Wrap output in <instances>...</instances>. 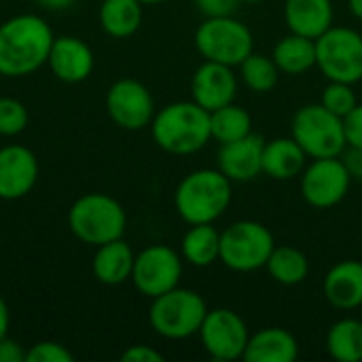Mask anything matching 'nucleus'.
I'll use <instances>...</instances> for the list:
<instances>
[{
    "mask_svg": "<svg viewBox=\"0 0 362 362\" xmlns=\"http://www.w3.org/2000/svg\"><path fill=\"white\" fill-rule=\"evenodd\" d=\"M195 49L204 59L233 68L255 51V38L248 25L233 15L206 17L195 30Z\"/></svg>",
    "mask_w": 362,
    "mask_h": 362,
    "instance_id": "6",
    "label": "nucleus"
},
{
    "mask_svg": "<svg viewBox=\"0 0 362 362\" xmlns=\"http://www.w3.org/2000/svg\"><path fill=\"white\" fill-rule=\"evenodd\" d=\"M100 25L112 38H129L142 25L140 0H102Z\"/></svg>",
    "mask_w": 362,
    "mask_h": 362,
    "instance_id": "25",
    "label": "nucleus"
},
{
    "mask_svg": "<svg viewBox=\"0 0 362 362\" xmlns=\"http://www.w3.org/2000/svg\"><path fill=\"white\" fill-rule=\"evenodd\" d=\"M322 293L335 310H356L362 305V263L348 259L329 269L322 282Z\"/></svg>",
    "mask_w": 362,
    "mask_h": 362,
    "instance_id": "18",
    "label": "nucleus"
},
{
    "mask_svg": "<svg viewBox=\"0 0 362 362\" xmlns=\"http://www.w3.org/2000/svg\"><path fill=\"white\" fill-rule=\"evenodd\" d=\"M8 325H11L8 305H6V301L0 297V339H4V337L8 335Z\"/></svg>",
    "mask_w": 362,
    "mask_h": 362,
    "instance_id": "38",
    "label": "nucleus"
},
{
    "mask_svg": "<svg viewBox=\"0 0 362 362\" xmlns=\"http://www.w3.org/2000/svg\"><path fill=\"white\" fill-rule=\"evenodd\" d=\"M106 110L115 125L127 132H140L155 117V100L146 85L136 78H121L106 91Z\"/></svg>",
    "mask_w": 362,
    "mask_h": 362,
    "instance_id": "13",
    "label": "nucleus"
},
{
    "mask_svg": "<svg viewBox=\"0 0 362 362\" xmlns=\"http://www.w3.org/2000/svg\"><path fill=\"white\" fill-rule=\"evenodd\" d=\"M68 227L87 246L121 240L127 227L125 208L106 193H85L68 210Z\"/></svg>",
    "mask_w": 362,
    "mask_h": 362,
    "instance_id": "4",
    "label": "nucleus"
},
{
    "mask_svg": "<svg viewBox=\"0 0 362 362\" xmlns=\"http://www.w3.org/2000/svg\"><path fill=\"white\" fill-rule=\"evenodd\" d=\"M210 132H212V140L221 144L240 140L252 134V117L248 115L246 108L231 102L210 112Z\"/></svg>",
    "mask_w": 362,
    "mask_h": 362,
    "instance_id": "28",
    "label": "nucleus"
},
{
    "mask_svg": "<svg viewBox=\"0 0 362 362\" xmlns=\"http://www.w3.org/2000/svg\"><path fill=\"white\" fill-rule=\"evenodd\" d=\"M28 108L15 98H0V136L13 138L28 127Z\"/></svg>",
    "mask_w": 362,
    "mask_h": 362,
    "instance_id": "31",
    "label": "nucleus"
},
{
    "mask_svg": "<svg viewBox=\"0 0 362 362\" xmlns=\"http://www.w3.org/2000/svg\"><path fill=\"white\" fill-rule=\"evenodd\" d=\"M327 352L339 362L362 361V322L356 318L337 320L327 333Z\"/></svg>",
    "mask_w": 362,
    "mask_h": 362,
    "instance_id": "27",
    "label": "nucleus"
},
{
    "mask_svg": "<svg viewBox=\"0 0 362 362\" xmlns=\"http://www.w3.org/2000/svg\"><path fill=\"white\" fill-rule=\"evenodd\" d=\"M142 4H159V2H165V0H140Z\"/></svg>",
    "mask_w": 362,
    "mask_h": 362,
    "instance_id": "41",
    "label": "nucleus"
},
{
    "mask_svg": "<svg viewBox=\"0 0 362 362\" xmlns=\"http://www.w3.org/2000/svg\"><path fill=\"white\" fill-rule=\"evenodd\" d=\"M240 74H242V81L246 83L248 89H252L255 93H267L278 85L280 68L276 66L274 57H267V55L252 51L240 64Z\"/></svg>",
    "mask_w": 362,
    "mask_h": 362,
    "instance_id": "29",
    "label": "nucleus"
},
{
    "mask_svg": "<svg viewBox=\"0 0 362 362\" xmlns=\"http://www.w3.org/2000/svg\"><path fill=\"white\" fill-rule=\"evenodd\" d=\"M55 78L64 83H81L93 72V51L76 36H57L47 59Z\"/></svg>",
    "mask_w": 362,
    "mask_h": 362,
    "instance_id": "17",
    "label": "nucleus"
},
{
    "mask_svg": "<svg viewBox=\"0 0 362 362\" xmlns=\"http://www.w3.org/2000/svg\"><path fill=\"white\" fill-rule=\"evenodd\" d=\"M206 314L208 305L199 293L176 286L153 299L148 322L159 337L180 341L199 333Z\"/></svg>",
    "mask_w": 362,
    "mask_h": 362,
    "instance_id": "5",
    "label": "nucleus"
},
{
    "mask_svg": "<svg viewBox=\"0 0 362 362\" xmlns=\"http://www.w3.org/2000/svg\"><path fill=\"white\" fill-rule=\"evenodd\" d=\"M191 93L193 102H197L208 112L231 104L238 93V78L233 74V68L204 59V64L195 70L191 78Z\"/></svg>",
    "mask_w": 362,
    "mask_h": 362,
    "instance_id": "15",
    "label": "nucleus"
},
{
    "mask_svg": "<svg viewBox=\"0 0 362 362\" xmlns=\"http://www.w3.org/2000/svg\"><path fill=\"white\" fill-rule=\"evenodd\" d=\"M316 66L329 81L356 85L362 81V34L331 25L316 38Z\"/></svg>",
    "mask_w": 362,
    "mask_h": 362,
    "instance_id": "9",
    "label": "nucleus"
},
{
    "mask_svg": "<svg viewBox=\"0 0 362 362\" xmlns=\"http://www.w3.org/2000/svg\"><path fill=\"white\" fill-rule=\"evenodd\" d=\"M74 356L66 350V346L57 341H38L34 344L28 354L25 362H72Z\"/></svg>",
    "mask_w": 362,
    "mask_h": 362,
    "instance_id": "32",
    "label": "nucleus"
},
{
    "mask_svg": "<svg viewBox=\"0 0 362 362\" xmlns=\"http://www.w3.org/2000/svg\"><path fill=\"white\" fill-rule=\"evenodd\" d=\"M55 36L51 25L34 13H21L0 23V76L21 78L49 59Z\"/></svg>",
    "mask_w": 362,
    "mask_h": 362,
    "instance_id": "1",
    "label": "nucleus"
},
{
    "mask_svg": "<svg viewBox=\"0 0 362 362\" xmlns=\"http://www.w3.org/2000/svg\"><path fill=\"white\" fill-rule=\"evenodd\" d=\"M238 2H240V0H195L199 13H204L206 17H225V15H233Z\"/></svg>",
    "mask_w": 362,
    "mask_h": 362,
    "instance_id": "34",
    "label": "nucleus"
},
{
    "mask_svg": "<svg viewBox=\"0 0 362 362\" xmlns=\"http://www.w3.org/2000/svg\"><path fill=\"white\" fill-rule=\"evenodd\" d=\"M38 180V159L23 144L0 148V199L15 202L25 197Z\"/></svg>",
    "mask_w": 362,
    "mask_h": 362,
    "instance_id": "14",
    "label": "nucleus"
},
{
    "mask_svg": "<svg viewBox=\"0 0 362 362\" xmlns=\"http://www.w3.org/2000/svg\"><path fill=\"white\" fill-rule=\"evenodd\" d=\"M333 2L331 0H286L284 21L288 32L308 38H318L333 25Z\"/></svg>",
    "mask_w": 362,
    "mask_h": 362,
    "instance_id": "19",
    "label": "nucleus"
},
{
    "mask_svg": "<svg viewBox=\"0 0 362 362\" xmlns=\"http://www.w3.org/2000/svg\"><path fill=\"white\" fill-rule=\"evenodd\" d=\"M182 278V257L165 246L153 244L140 250L134 259L132 282L138 293L148 299H155L180 284Z\"/></svg>",
    "mask_w": 362,
    "mask_h": 362,
    "instance_id": "10",
    "label": "nucleus"
},
{
    "mask_svg": "<svg viewBox=\"0 0 362 362\" xmlns=\"http://www.w3.org/2000/svg\"><path fill=\"white\" fill-rule=\"evenodd\" d=\"M293 138L312 159L341 157L346 151V129L344 119L327 110L320 102L301 106L291 125Z\"/></svg>",
    "mask_w": 362,
    "mask_h": 362,
    "instance_id": "7",
    "label": "nucleus"
},
{
    "mask_svg": "<svg viewBox=\"0 0 362 362\" xmlns=\"http://www.w3.org/2000/svg\"><path fill=\"white\" fill-rule=\"evenodd\" d=\"M197 335L202 339L204 350L214 361L223 362L242 358L250 339L244 318L227 308L208 310Z\"/></svg>",
    "mask_w": 362,
    "mask_h": 362,
    "instance_id": "12",
    "label": "nucleus"
},
{
    "mask_svg": "<svg viewBox=\"0 0 362 362\" xmlns=\"http://www.w3.org/2000/svg\"><path fill=\"white\" fill-rule=\"evenodd\" d=\"M308 155L299 146V142L291 138H274L265 142L263 148V174L274 180H291L301 176L305 170Z\"/></svg>",
    "mask_w": 362,
    "mask_h": 362,
    "instance_id": "22",
    "label": "nucleus"
},
{
    "mask_svg": "<svg viewBox=\"0 0 362 362\" xmlns=\"http://www.w3.org/2000/svg\"><path fill=\"white\" fill-rule=\"evenodd\" d=\"M36 2H38L40 6L49 8V11H64V8L72 6L74 0H36Z\"/></svg>",
    "mask_w": 362,
    "mask_h": 362,
    "instance_id": "39",
    "label": "nucleus"
},
{
    "mask_svg": "<svg viewBox=\"0 0 362 362\" xmlns=\"http://www.w3.org/2000/svg\"><path fill=\"white\" fill-rule=\"evenodd\" d=\"M299 356L297 337L280 327H267L250 335L244 350L246 362H293Z\"/></svg>",
    "mask_w": 362,
    "mask_h": 362,
    "instance_id": "21",
    "label": "nucleus"
},
{
    "mask_svg": "<svg viewBox=\"0 0 362 362\" xmlns=\"http://www.w3.org/2000/svg\"><path fill=\"white\" fill-rule=\"evenodd\" d=\"M121 361L123 362H163V354L151 346H144V344H138V346H132L127 348L123 354H121Z\"/></svg>",
    "mask_w": 362,
    "mask_h": 362,
    "instance_id": "35",
    "label": "nucleus"
},
{
    "mask_svg": "<svg viewBox=\"0 0 362 362\" xmlns=\"http://www.w3.org/2000/svg\"><path fill=\"white\" fill-rule=\"evenodd\" d=\"M341 161L346 163L352 180H362V148L356 146H346V151L341 153Z\"/></svg>",
    "mask_w": 362,
    "mask_h": 362,
    "instance_id": "37",
    "label": "nucleus"
},
{
    "mask_svg": "<svg viewBox=\"0 0 362 362\" xmlns=\"http://www.w3.org/2000/svg\"><path fill=\"white\" fill-rule=\"evenodd\" d=\"M263 148L265 140L257 134L225 142L218 151V170L231 182H250L263 172Z\"/></svg>",
    "mask_w": 362,
    "mask_h": 362,
    "instance_id": "16",
    "label": "nucleus"
},
{
    "mask_svg": "<svg viewBox=\"0 0 362 362\" xmlns=\"http://www.w3.org/2000/svg\"><path fill=\"white\" fill-rule=\"evenodd\" d=\"M180 257L193 267H210L221 261V233L212 223L191 225L182 235Z\"/></svg>",
    "mask_w": 362,
    "mask_h": 362,
    "instance_id": "23",
    "label": "nucleus"
},
{
    "mask_svg": "<svg viewBox=\"0 0 362 362\" xmlns=\"http://www.w3.org/2000/svg\"><path fill=\"white\" fill-rule=\"evenodd\" d=\"M240 2H248V4H259V2H265V0H240Z\"/></svg>",
    "mask_w": 362,
    "mask_h": 362,
    "instance_id": "42",
    "label": "nucleus"
},
{
    "mask_svg": "<svg viewBox=\"0 0 362 362\" xmlns=\"http://www.w3.org/2000/svg\"><path fill=\"white\" fill-rule=\"evenodd\" d=\"M276 66L284 74H305L316 66V40L301 36V34H288L274 47L272 53Z\"/></svg>",
    "mask_w": 362,
    "mask_h": 362,
    "instance_id": "24",
    "label": "nucleus"
},
{
    "mask_svg": "<svg viewBox=\"0 0 362 362\" xmlns=\"http://www.w3.org/2000/svg\"><path fill=\"white\" fill-rule=\"evenodd\" d=\"M231 180L221 170H195L187 174L174 193L178 216L187 225L218 221L231 206Z\"/></svg>",
    "mask_w": 362,
    "mask_h": 362,
    "instance_id": "3",
    "label": "nucleus"
},
{
    "mask_svg": "<svg viewBox=\"0 0 362 362\" xmlns=\"http://www.w3.org/2000/svg\"><path fill=\"white\" fill-rule=\"evenodd\" d=\"M348 6H350V13L362 21V0H348Z\"/></svg>",
    "mask_w": 362,
    "mask_h": 362,
    "instance_id": "40",
    "label": "nucleus"
},
{
    "mask_svg": "<svg viewBox=\"0 0 362 362\" xmlns=\"http://www.w3.org/2000/svg\"><path fill=\"white\" fill-rule=\"evenodd\" d=\"M28 350L19 341H13L8 337L0 339V362H25Z\"/></svg>",
    "mask_w": 362,
    "mask_h": 362,
    "instance_id": "36",
    "label": "nucleus"
},
{
    "mask_svg": "<svg viewBox=\"0 0 362 362\" xmlns=\"http://www.w3.org/2000/svg\"><path fill=\"white\" fill-rule=\"evenodd\" d=\"M320 104L331 110L333 115L346 119L354 106L358 104L356 100V93H354V85L350 83H339V81H329V85L322 89V95H320Z\"/></svg>",
    "mask_w": 362,
    "mask_h": 362,
    "instance_id": "30",
    "label": "nucleus"
},
{
    "mask_svg": "<svg viewBox=\"0 0 362 362\" xmlns=\"http://www.w3.org/2000/svg\"><path fill=\"white\" fill-rule=\"evenodd\" d=\"M134 259L136 255L123 238L102 244L95 248V255L91 261L93 278L104 286H119L132 280Z\"/></svg>",
    "mask_w": 362,
    "mask_h": 362,
    "instance_id": "20",
    "label": "nucleus"
},
{
    "mask_svg": "<svg viewBox=\"0 0 362 362\" xmlns=\"http://www.w3.org/2000/svg\"><path fill=\"white\" fill-rule=\"evenodd\" d=\"M352 176L341 157L314 159L301 172V195L318 210H329L341 204L350 191Z\"/></svg>",
    "mask_w": 362,
    "mask_h": 362,
    "instance_id": "11",
    "label": "nucleus"
},
{
    "mask_svg": "<svg viewBox=\"0 0 362 362\" xmlns=\"http://www.w3.org/2000/svg\"><path fill=\"white\" fill-rule=\"evenodd\" d=\"M344 129L348 146L362 148V104H356L354 110L344 119Z\"/></svg>",
    "mask_w": 362,
    "mask_h": 362,
    "instance_id": "33",
    "label": "nucleus"
},
{
    "mask_svg": "<svg viewBox=\"0 0 362 362\" xmlns=\"http://www.w3.org/2000/svg\"><path fill=\"white\" fill-rule=\"evenodd\" d=\"M151 134L157 146L170 155H193L210 140V112L197 102H172L155 112Z\"/></svg>",
    "mask_w": 362,
    "mask_h": 362,
    "instance_id": "2",
    "label": "nucleus"
},
{
    "mask_svg": "<svg viewBox=\"0 0 362 362\" xmlns=\"http://www.w3.org/2000/svg\"><path fill=\"white\" fill-rule=\"evenodd\" d=\"M267 274L282 286H297L310 276L308 257L293 246H276L265 265Z\"/></svg>",
    "mask_w": 362,
    "mask_h": 362,
    "instance_id": "26",
    "label": "nucleus"
},
{
    "mask_svg": "<svg viewBox=\"0 0 362 362\" xmlns=\"http://www.w3.org/2000/svg\"><path fill=\"white\" fill-rule=\"evenodd\" d=\"M274 248V233L259 221H238L221 233V261L231 272L250 274L265 267Z\"/></svg>",
    "mask_w": 362,
    "mask_h": 362,
    "instance_id": "8",
    "label": "nucleus"
}]
</instances>
